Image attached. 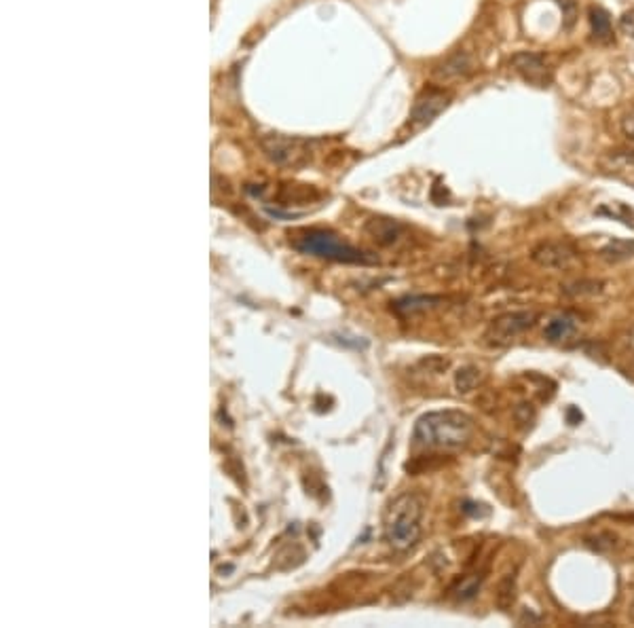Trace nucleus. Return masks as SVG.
Instances as JSON below:
<instances>
[{
    "instance_id": "f8f14e48",
    "label": "nucleus",
    "mask_w": 634,
    "mask_h": 628,
    "mask_svg": "<svg viewBox=\"0 0 634 628\" xmlns=\"http://www.w3.org/2000/svg\"><path fill=\"white\" fill-rule=\"evenodd\" d=\"M467 72H471V61L465 54H457L453 56L440 70H436L438 76L442 78H451V76H465Z\"/></svg>"
},
{
    "instance_id": "9d476101",
    "label": "nucleus",
    "mask_w": 634,
    "mask_h": 628,
    "mask_svg": "<svg viewBox=\"0 0 634 628\" xmlns=\"http://www.w3.org/2000/svg\"><path fill=\"white\" fill-rule=\"evenodd\" d=\"M590 28H592V39L598 45H609L613 41V26L611 17L605 9L592 6L590 9Z\"/></svg>"
},
{
    "instance_id": "dca6fc26",
    "label": "nucleus",
    "mask_w": 634,
    "mask_h": 628,
    "mask_svg": "<svg viewBox=\"0 0 634 628\" xmlns=\"http://www.w3.org/2000/svg\"><path fill=\"white\" fill-rule=\"evenodd\" d=\"M620 30H622L626 36L634 39V9L626 11V13L620 17Z\"/></svg>"
},
{
    "instance_id": "1a4fd4ad",
    "label": "nucleus",
    "mask_w": 634,
    "mask_h": 628,
    "mask_svg": "<svg viewBox=\"0 0 634 628\" xmlns=\"http://www.w3.org/2000/svg\"><path fill=\"white\" fill-rule=\"evenodd\" d=\"M404 227L400 223H396V221H392V218H370L368 223H366V233L374 239V241H379V243H383V245H389V243H394L400 235H402Z\"/></svg>"
},
{
    "instance_id": "f257e3e1",
    "label": "nucleus",
    "mask_w": 634,
    "mask_h": 628,
    "mask_svg": "<svg viewBox=\"0 0 634 628\" xmlns=\"http://www.w3.org/2000/svg\"><path fill=\"white\" fill-rule=\"evenodd\" d=\"M474 434V421L461 410H436L419 417L412 440L416 447L436 451H459Z\"/></svg>"
},
{
    "instance_id": "39448f33",
    "label": "nucleus",
    "mask_w": 634,
    "mask_h": 628,
    "mask_svg": "<svg viewBox=\"0 0 634 628\" xmlns=\"http://www.w3.org/2000/svg\"><path fill=\"white\" fill-rule=\"evenodd\" d=\"M262 146L267 155L280 163V166H300L309 159V144L307 140L298 138H282V136H269L262 140Z\"/></svg>"
},
{
    "instance_id": "f3484780",
    "label": "nucleus",
    "mask_w": 634,
    "mask_h": 628,
    "mask_svg": "<svg viewBox=\"0 0 634 628\" xmlns=\"http://www.w3.org/2000/svg\"><path fill=\"white\" fill-rule=\"evenodd\" d=\"M622 131H624V136H626L628 140H633L634 142V113L628 114V116L622 121Z\"/></svg>"
},
{
    "instance_id": "4468645a",
    "label": "nucleus",
    "mask_w": 634,
    "mask_h": 628,
    "mask_svg": "<svg viewBox=\"0 0 634 628\" xmlns=\"http://www.w3.org/2000/svg\"><path fill=\"white\" fill-rule=\"evenodd\" d=\"M480 381V370L474 368V366H467L457 373V388L459 392H471Z\"/></svg>"
},
{
    "instance_id": "ddd939ff",
    "label": "nucleus",
    "mask_w": 634,
    "mask_h": 628,
    "mask_svg": "<svg viewBox=\"0 0 634 628\" xmlns=\"http://www.w3.org/2000/svg\"><path fill=\"white\" fill-rule=\"evenodd\" d=\"M603 258L611 260V263H620L634 256V241H624V239H615L609 245L603 248Z\"/></svg>"
},
{
    "instance_id": "20e7f679",
    "label": "nucleus",
    "mask_w": 634,
    "mask_h": 628,
    "mask_svg": "<svg viewBox=\"0 0 634 628\" xmlns=\"http://www.w3.org/2000/svg\"><path fill=\"white\" fill-rule=\"evenodd\" d=\"M537 320V313L533 311H514V313H503L486 330V341L493 345H506L512 339H516L524 330H528Z\"/></svg>"
},
{
    "instance_id": "0eeeda50",
    "label": "nucleus",
    "mask_w": 634,
    "mask_h": 628,
    "mask_svg": "<svg viewBox=\"0 0 634 628\" xmlns=\"http://www.w3.org/2000/svg\"><path fill=\"white\" fill-rule=\"evenodd\" d=\"M449 104H451V93L449 91L436 89V87L423 89L419 93V98L414 100V106H412V113H410V121H412V125L423 127V125L431 123L444 108H449Z\"/></svg>"
},
{
    "instance_id": "6e6552de",
    "label": "nucleus",
    "mask_w": 634,
    "mask_h": 628,
    "mask_svg": "<svg viewBox=\"0 0 634 628\" xmlns=\"http://www.w3.org/2000/svg\"><path fill=\"white\" fill-rule=\"evenodd\" d=\"M573 256H576L573 248L569 243H558V241L541 243L533 252V258L543 267H567L573 260Z\"/></svg>"
},
{
    "instance_id": "9b49d317",
    "label": "nucleus",
    "mask_w": 634,
    "mask_h": 628,
    "mask_svg": "<svg viewBox=\"0 0 634 628\" xmlns=\"http://www.w3.org/2000/svg\"><path fill=\"white\" fill-rule=\"evenodd\" d=\"M577 330V324L573 318H569V315H563V318H554L550 324H548V328H546V339L552 343H561V341H567L571 335H576Z\"/></svg>"
},
{
    "instance_id": "2eb2a0df",
    "label": "nucleus",
    "mask_w": 634,
    "mask_h": 628,
    "mask_svg": "<svg viewBox=\"0 0 634 628\" xmlns=\"http://www.w3.org/2000/svg\"><path fill=\"white\" fill-rule=\"evenodd\" d=\"M558 2H561V6H563V11H565V28H571L577 15L576 0H558Z\"/></svg>"
},
{
    "instance_id": "423d86ee",
    "label": "nucleus",
    "mask_w": 634,
    "mask_h": 628,
    "mask_svg": "<svg viewBox=\"0 0 634 628\" xmlns=\"http://www.w3.org/2000/svg\"><path fill=\"white\" fill-rule=\"evenodd\" d=\"M512 68L528 85H535V87H550L554 81L552 68L548 66L546 57L535 51H520L516 56H512Z\"/></svg>"
},
{
    "instance_id": "f03ea898",
    "label": "nucleus",
    "mask_w": 634,
    "mask_h": 628,
    "mask_svg": "<svg viewBox=\"0 0 634 628\" xmlns=\"http://www.w3.org/2000/svg\"><path fill=\"white\" fill-rule=\"evenodd\" d=\"M423 500L414 493H404L387 506L383 518V531L387 544L394 550L406 552L419 544L423 533Z\"/></svg>"
},
{
    "instance_id": "7ed1b4c3",
    "label": "nucleus",
    "mask_w": 634,
    "mask_h": 628,
    "mask_svg": "<svg viewBox=\"0 0 634 628\" xmlns=\"http://www.w3.org/2000/svg\"><path fill=\"white\" fill-rule=\"evenodd\" d=\"M290 243L294 250L311 256H319L326 260H337L347 265H370L374 263L372 256L353 248L351 243L343 241L339 235L324 231V228H302L290 235Z\"/></svg>"
}]
</instances>
